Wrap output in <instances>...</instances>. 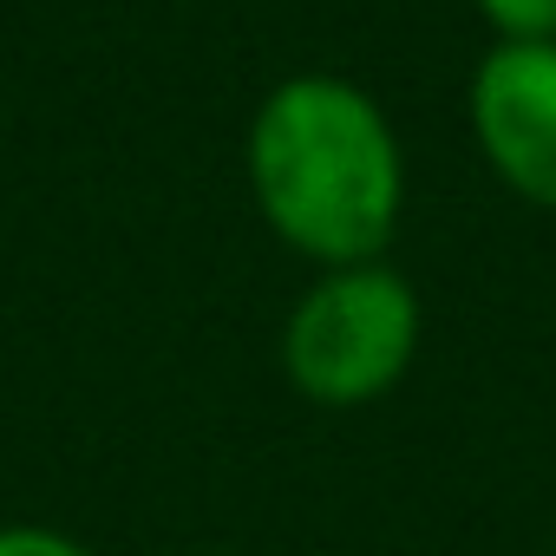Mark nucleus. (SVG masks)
I'll return each mask as SVG.
<instances>
[{
	"label": "nucleus",
	"instance_id": "obj_4",
	"mask_svg": "<svg viewBox=\"0 0 556 556\" xmlns=\"http://www.w3.org/2000/svg\"><path fill=\"white\" fill-rule=\"evenodd\" d=\"M497 47H556V0H478Z\"/></svg>",
	"mask_w": 556,
	"mask_h": 556
},
{
	"label": "nucleus",
	"instance_id": "obj_5",
	"mask_svg": "<svg viewBox=\"0 0 556 556\" xmlns=\"http://www.w3.org/2000/svg\"><path fill=\"white\" fill-rule=\"evenodd\" d=\"M0 556H92V549L47 523H0Z\"/></svg>",
	"mask_w": 556,
	"mask_h": 556
},
{
	"label": "nucleus",
	"instance_id": "obj_2",
	"mask_svg": "<svg viewBox=\"0 0 556 556\" xmlns=\"http://www.w3.org/2000/svg\"><path fill=\"white\" fill-rule=\"evenodd\" d=\"M419 334L426 315L406 275L387 255L348 262V268H321L289 308L282 367L289 387L315 406H367L406 380Z\"/></svg>",
	"mask_w": 556,
	"mask_h": 556
},
{
	"label": "nucleus",
	"instance_id": "obj_3",
	"mask_svg": "<svg viewBox=\"0 0 556 556\" xmlns=\"http://www.w3.org/2000/svg\"><path fill=\"white\" fill-rule=\"evenodd\" d=\"M465 112L497 184L556 216V47H491Z\"/></svg>",
	"mask_w": 556,
	"mask_h": 556
},
{
	"label": "nucleus",
	"instance_id": "obj_1",
	"mask_svg": "<svg viewBox=\"0 0 556 556\" xmlns=\"http://www.w3.org/2000/svg\"><path fill=\"white\" fill-rule=\"evenodd\" d=\"M242 170L262 223L321 268L380 262L406 210L393 118L341 73H295L249 118Z\"/></svg>",
	"mask_w": 556,
	"mask_h": 556
}]
</instances>
